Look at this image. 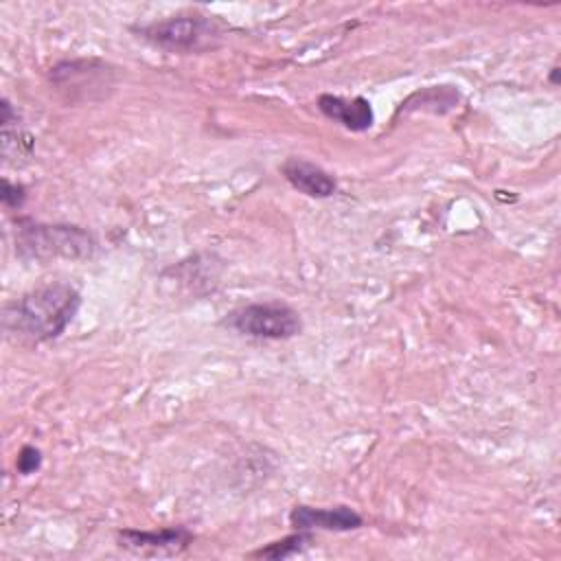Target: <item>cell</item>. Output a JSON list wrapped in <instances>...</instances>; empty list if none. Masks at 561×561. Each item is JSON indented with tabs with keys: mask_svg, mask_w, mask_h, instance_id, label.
<instances>
[{
	"mask_svg": "<svg viewBox=\"0 0 561 561\" xmlns=\"http://www.w3.org/2000/svg\"><path fill=\"white\" fill-rule=\"evenodd\" d=\"M79 307L81 294L66 283H55L9 302L2 311V324L7 333L46 342L66 331Z\"/></svg>",
	"mask_w": 561,
	"mask_h": 561,
	"instance_id": "1",
	"label": "cell"
},
{
	"mask_svg": "<svg viewBox=\"0 0 561 561\" xmlns=\"http://www.w3.org/2000/svg\"><path fill=\"white\" fill-rule=\"evenodd\" d=\"M18 254L26 259H90L94 254V237L79 228L66 224H37L31 219L18 221L15 234Z\"/></svg>",
	"mask_w": 561,
	"mask_h": 561,
	"instance_id": "2",
	"label": "cell"
},
{
	"mask_svg": "<svg viewBox=\"0 0 561 561\" xmlns=\"http://www.w3.org/2000/svg\"><path fill=\"white\" fill-rule=\"evenodd\" d=\"M234 331L261 340H289L300 333L302 320L296 309L283 302H252L226 318Z\"/></svg>",
	"mask_w": 561,
	"mask_h": 561,
	"instance_id": "3",
	"label": "cell"
},
{
	"mask_svg": "<svg viewBox=\"0 0 561 561\" xmlns=\"http://www.w3.org/2000/svg\"><path fill=\"white\" fill-rule=\"evenodd\" d=\"M138 33L151 44L167 50H191L202 46V42L215 35V26L210 20L199 15H178L162 22H151Z\"/></svg>",
	"mask_w": 561,
	"mask_h": 561,
	"instance_id": "4",
	"label": "cell"
},
{
	"mask_svg": "<svg viewBox=\"0 0 561 561\" xmlns=\"http://www.w3.org/2000/svg\"><path fill=\"white\" fill-rule=\"evenodd\" d=\"M116 541L123 550L140 557H173L184 552L191 541L193 533L186 526L160 528V530H134L125 528L116 533Z\"/></svg>",
	"mask_w": 561,
	"mask_h": 561,
	"instance_id": "5",
	"label": "cell"
},
{
	"mask_svg": "<svg viewBox=\"0 0 561 561\" xmlns=\"http://www.w3.org/2000/svg\"><path fill=\"white\" fill-rule=\"evenodd\" d=\"M289 524L294 530H335L346 533L355 530L364 524V519L351 506H331V508H316V506H294L289 513Z\"/></svg>",
	"mask_w": 561,
	"mask_h": 561,
	"instance_id": "6",
	"label": "cell"
},
{
	"mask_svg": "<svg viewBox=\"0 0 561 561\" xmlns=\"http://www.w3.org/2000/svg\"><path fill=\"white\" fill-rule=\"evenodd\" d=\"M280 171L285 175V180L302 195L307 197H316V199H324L331 197L337 191V182L335 178L324 171L322 167L305 160V158H287L280 164Z\"/></svg>",
	"mask_w": 561,
	"mask_h": 561,
	"instance_id": "7",
	"label": "cell"
},
{
	"mask_svg": "<svg viewBox=\"0 0 561 561\" xmlns=\"http://www.w3.org/2000/svg\"><path fill=\"white\" fill-rule=\"evenodd\" d=\"M318 110L327 118L340 123L342 127H346L351 131H366L375 121L373 107L364 96L342 99V96H333V94H320Z\"/></svg>",
	"mask_w": 561,
	"mask_h": 561,
	"instance_id": "8",
	"label": "cell"
},
{
	"mask_svg": "<svg viewBox=\"0 0 561 561\" xmlns=\"http://www.w3.org/2000/svg\"><path fill=\"white\" fill-rule=\"evenodd\" d=\"M311 543V535L307 530H296L294 535H287L278 541H272L267 543L265 548H259L252 552V557L256 559H287V557H294L298 552H302L307 546Z\"/></svg>",
	"mask_w": 561,
	"mask_h": 561,
	"instance_id": "9",
	"label": "cell"
},
{
	"mask_svg": "<svg viewBox=\"0 0 561 561\" xmlns=\"http://www.w3.org/2000/svg\"><path fill=\"white\" fill-rule=\"evenodd\" d=\"M15 467H18V473H22V476L35 473L42 467V451L37 447H33V445H24L20 449V454H18Z\"/></svg>",
	"mask_w": 561,
	"mask_h": 561,
	"instance_id": "10",
	"label": "cell"
},
{
	"mask_svg": "<svg viewBox=\"0 0 561 561\" xmlns=\"http://www.w3.org/2000/svg\"><path fill=\"white\" fill-rule=\"evenodd\" d=\"M26 199V188L18 182H11V180H2V204L7 208H20Z\"/></svg>",
	"mask_w": 561,
	"mask_h": 561,
	"instance_id": "11",
	"label": "cell"
},
{
	"mask_svg": "<svg viewBox=\"0 0 561 561\" xmlns=\"http://www.w3.org/2000/svg\"><path fill=\"white\" fill-rule=\"evenodd\" d=\"M550 81H552L554 85L559 83V68H557V66H554V68H552V72H550Z\"/></svg>",
	"mask_w": 561,
	"mask_h": 561,
	"instance_id": "12",
	"label": "cell"
}]
</instances>
